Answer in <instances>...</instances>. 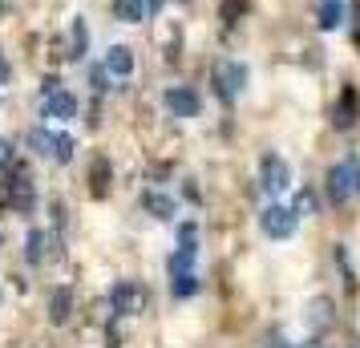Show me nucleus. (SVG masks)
Segmentation results:
<instances>
[{"mask_svg":"<svg viewBox=\"0 0 360 348\" xmlns=\"http://www.w3.org/2000/svg\"><path fill=\"white\" fill-rule=\"evenodd\" d=\"M8 77H13V69H8V61H4V57H0V85L8 82Z\"/></svg>","mask_w":360,"mask_h":348,"instance_id":"nucleus-28","label":"nucleus"},{"mask_svg":"<svg viewBox=\"0 0 360 348\" xmlns=\"http://www.w3.org/2000/svg\"><path fill=\"white\" fill-rule=\"evenodd\" d=\"M162 8V0H146V13H158Z\"/></svg>","mask_w":360,"mask_h":348,"instance_id":"nucleus-29","label":"nucleus"},{"mask_svg":"<svg viewBox=\"0 0 360 348\" xmlns=\"http://www.w3.org/2000/svg\"><path fill=\"white\" fill-rule=\"evenodd\" d=\"M259 186L267 195H283L292 186V166L283 162L279 154H263L259 158Z\"/></svg>","mask_w":360,"mask_h":348,"instance_id":"nucleus-4","label":"nucleus"},{"mask_svg":"<svg viewBox=\"0 0 360 348\" xmlns=\"http://www.w3.org/2000/svg\"><path fill=\"white\" fill-rule=\"evenodd\" d=\"M33 202H37V186H33V179L17 170V174L8 179V207H13V211H20V215H29V211H33Z\"/></svg>","mask_w":360,"mask_h":348,"instance_id":"nucleus-7","label":"nucleus"},{"mask_svg":"<svg viewBox=\"0 0 360 348\" xmlns=\"http://www.w3.org/2000/svg\"><path fill=\"white\" fill-rule=\"evenodd\" d=\"M69 312H73V296H69V288H57L49 299V320L53 324H65Z\"/></svg>","mask_w":360,"mask_h":348,"instance_id":"nucleus-14","label":"nucleus"},{"mask_svg":"<svg viewBox=\"0 0 360 348\" xmlns=\"http://www.w3.org/2000/svg\"><path fill=\"white\" fill-rule=\"evenodd\" d=\"M85 53H89V29H85V20L77 17L73 25H69V61H82Z\"/></svg>","mask_w":360,"mask_h":348,"instance_id":"nucleus-12","label":"nucleus"},{"mask_svg":"<svg viewBox=\"0 0 360 348\" xmlns=\"http://www.w3.org/2000/svg\"><path fill=\"white\" fill-rule=\"evenodd\" d=\"M179 247L198 251V223H179Z\"/></svg>","mask_w":360,"mask_h":348,"instance_id":"nucleus-22","label":"nucleus"},{"mask_svg":"<svg viewBox=\"0 0 360 348\" xmlns=\"http://www.w3.org/2000/svg\"><path fill=\"white\" fill-rule=\"evenodd\" d=\"M162 101L174 117H198V110H202V101H198V94L191 85H170Z\"/></svg>","mask_w":360,"mask_h":348,"instance_id":"nucleus-6","label":"nucleus"},{"mask_svg":"<svg viewBox=\"0 0 360 348\" xmlns=\"http://www.w3.org/2000/svg\"><path fill=\"white\" fill-rule=\"evenodd\" d=\"M45 243H49V235L45 231H29L25 235V259H29V264H45V255H49Z\"/></svg>","mask_w":360,"mask_h":348,"instance_id":"nucleus-15","label":"nucleus"},{"mask_svg":"<svg viewBox=\"0 0 360 348\" xmlns=\"http://www.w3.org/2000/svg\"><path fill=\"white\" fill-rule=\"evenodd\" d=\"M142 207H146V215H154V219H174V199H170L166 191H146V195H142Z\"/></svg>","mask_w":360,"mask_h":348,"instance_id":"nucleus-11","label":"nucleus"},{"mask_svg":"<svg viewBox=\"0 0 360 348\" xmlns=\"http://www.w3.org/2000/svg\"><path fill=\"white\" fill-rule=\"evenodd\" d=\"M45 114L69 122V117H77V98H73L69 89H53L49 98H45Z\"/></svg>","mask_w":360,"mask_h":348,"instance_id":"nucleus-8","label":"nucleus"},{"mask_svg":"<svg viewBox=\"0 0 360 348\" xmlns=\"http://www.w3.org/2000/svg\"><path fill=\"white\" fill-rule=\"evenodd\" d=\"M292 211H295V215H316V195H311V191H300Z\"/></svg>","mask_w":360,"mask_h":348,"instance_id":"nucleus-25","label":"nucleus"},{"mask_svg":"<svg viewBox=\"0 0 360 348\" xmlns=\"http://www.w3.org/2000/svg\"><path fill=\"white\" fill-rule=\"evenodd\" d=\"M53 158L57 162H69L73 158V138L69 134H53Z\"/></svg>","mask_w":360,"mask_h":348,"instance_id":"nucleus-21","label":"nucleus"},{"mask_svg":"<svg viewBox=\"0 0 360 348\" xmlns=\"http://www.w3.org/2000/svg\"><path fill=\"white\" fill-rule=\"evenodd\" d=\"M89 85H94V94H105V89H110V69L94 65V69H89Z\"/></svg>","mask_w":360,"mask_h":348,"instance_id":"nucleus-24","label":"nucleus"},{"mask_svg":"<svg viewBox=\"0 0 360 348\" xmlns=\"http://www.w3.org/2000/svg\"><path fill=\"white\" fill-rule=\"evenodd\" d=\"M110 308H114V316H138L142 308H146V288L134 283V280L114 283V292H110Z\"/></svg>","mask_w":360,"mask_h":348,"instance_id":"nucleus-5","label":"nucleus"},{"mask_svg":"<svg viewBox=\"0 0 360 348\" xmlns=\"http://www.w3.org/2000/svg\"><path fill=\"white\" fill-rule=\"evenodd\" d=\"M29 146H33V154H53V134L49 130H29Z\"/></svg>","mask_w":360,"mask_h":348,"instance_id":"nucleus-20","label":"nucleus"},{"mask_svg":"<svg viewBox=\"0 0 360 348\" xmlns=\"http://www.w3.org/2000/svg\"><path fill=\"white\" fill-rule=\"evenodd\" d=\"M324 183H328V199L336 202V207L356 199L360 195V154H344L336 166H328Z\"/></svg>","mask_w":360,"mask_h":348,"instance_id":"nucleus-1","label":"nucleus"},{"mask_svg":"<svg viewBox=\"0 0 360 348\" xmlns=\"http://www.w3.org/2000/svg\"><path fill=\"white\" fill-rule=\"evenodd\" d=\"M295 348H320V344H295Z\"/></svg>","mask_w":360,"mask_h":348,"instance_id":"nucleus-30","label":"nucleus"},{"mask_svg":"<svg viewBox=\"0 0 360 348\" xmlns=\"http://www.w3.org/2000/svg\"><path fill=\"white\" fill-rule=\"evenodd\" d=\"M195 255H198V251L179 247L170 259H166V271H170V276H186V271H195Z\"/></svg>","mask_w":360,"mask_h":348,"instance_id":"nucleus-18","label":"nucleus"},{"mask_svg":"<svg viewBox=\"0 0 360 348\" xmlns=\"http://www.w3.org/2000/svg\"><path fill=\"white\" fill-rule=\"evenodd\" d=\"M89 195L94 199L110 195V158H94V166H89Z\"/></svg>","mask_w":360,"mask_h":348,"instance_id":"nucleus-10","label":"nucleus"},{"mask_svg":"<svg viewBox=\"0 0 360 348\" xmlns=\"http://www.w3.org/2000/svg\"><path fill=\"white\" fill-rule=\"evenodd\" d=\"M114 13H117V20L138 25V20H146V0H114Z\"/></svg>","mask_w":360,"mask_h":348,"instance_id":"nucleus-17","label":"nucleus"},{"mask_svg":"<svg viewBox=\"0 0 360 348\" xmlns=\"http://www.w3.org/2000/svg\"><path fill=\"white\" fill-rule=\"evenodd\" d=\"M243 13H247V0H223V8H219V17L227 20V25H235Z\"/></svg>","mask_w":360,"mask_h":348,"instance_id":"nucleus-23","label":"nucleus"},{"mask_svg":"<svg viewBox=\"0 0 360 348\" xmlns=\"http://www.w3.org/2000/svg\"><path fill=\"white\" fill-rule=\"evenodd\" d=\"M13 158H17V154H13V142L0 138V166H13Z\"/></svg>","mask_w":360,"mask_h":348,"instance_id":"nucleus-26","label":"nucleus"},{"mask_svg":"<svg viewBox=\"0 0 360 348\" xmlns=\"http://www.w3.org/2000/svg\"><path fill=\"white\" fill-rule=\"evenodd\" d=\"M295 223H300V215H295L292 207L271 202V207H263V211H259V231L267 235V239H292Z\"/></svg>","mask_w":360,"mask_h":348,"instance_id":"nucleus-2","label":"nucleus"},{"mask_svg":"<svg viewBox=\"0 0 360 348\" xmlns=\"http://www.w3.org/2000/svg\"><path fill=\"white\" fill-rule=\"evenodd\" d=\"M332 122H336L340 130H348V126L356 122V89H344L340 94V105L332 110Z\"/></svg>","mask_w":360,"mask_h":348,"instance_id":"nucleus-13","label":"nucleus"},{"mask_svg":"<svg viewBox=\"0 0 360 348\" xmlns=\"http://www.w3.org/2000/svg\"><path fill=\"white\" fill-rule=\"evenodd\" d=\"M170 292H174L179 299L195 296V292H198V276H195V271H186V276H170Z\"/></svg>","mask_w":360,"mask_h":348,"instance_id":"nucleus-19","label":"nucleus"},{"mask_svg":"<svg viewBox=\"0 0 360 348\" xmlns=\"http://www.w3.org/2000/svg\"><path fill=\"white\" fill-rule=\"evenodd\" d=\"M53 89H61V85H57V77H45V85H41V94H45V98H49Z\"/></svg>","mask_w":360,"mask_h":348,"instance_id":"nucleus-27","label":"nucleus"},{"mask_svg":"<svg viewBox=\"0 0 360 348\" xmlns=\"http://www.w3.org/2000/svg\"><path fill=\"white\" fill-rule=\"evenodd\" d=\"M247 85V65L243 61H219L214 65V94L223 101H235L239 94H243Z\"/></svg>","mask_w":360,"mask_h":348,"instance_id":"nucleus-3","label":"nucleus"},{"mask_svg":"<svg viewBox=\"0 0 360 348\" xmlns=\"http://www.w3.org/2000/svg\"><path fill=\"white\" fill-rule=\"evenodd\" d=\"M0 243H4V231H0Z\"/></svg>","mask_w":360,"mask_h":348,"instance_id":"nucleus-31","label":"nucleus"},{"mask_svg":"<svg viewBox=\"0 0 360 348\" xmlns=\"http://www.w3.org/2000/svg\"><path fill=\"white\" fill-rule=\"evenodd\" d=\"M105 69H110V77H130L134 73V53L126 45H114V49L105 53Z\"/></svg>","mask_w":360,"mask_h":348,"instance_id":"nucleus-9","label":"nucleus"},{"mask_svg":"<svg viewBox=\"0 0 360 348\" xmlns=\"http://www.w3.org/2000/svg\"><path fill=\"white\" fill-rule=\"evenodd\" d=\"M344 25V0H324L320 4V29L332 33V29H340Z\"/></svg>","mask_w":360,"mask_h":348,"instance_id":"nucleus-16","label":"nucleus"}]
</instances>
